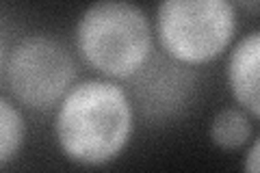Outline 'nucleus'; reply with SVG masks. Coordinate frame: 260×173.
<instances>
[{
  "label": "nucleus",
  "mask_w": 260,
  "mask_h": 173,
  "mask_svg": "<svg viewBox=\"0 0 260 173\" xmlns=\"http://www.w3.org/2000/svg\"><path fill=\"white\" fill-rule=\"evenodd\" d=\"M133 128V111L111 82H85L65 95L56 117V136L68 158L102 164L121 152Z\"/></svg>",
  "instance_id": "1"
},
{
  "label": "nucleus",
  "mask_w": 260,
  "mask_h": 173,
  "mask_svg": "<svg viewBox=\"0 0 260 173\" xmlns=\"http://www.w3.org/2000/svg\"><path fill=\"white\" fill-rule=\"evenodd\" d=\"M83 56L109 76L130 78L150 56V26L141 9L128 0H100L78 22Z\"/></svg>",
  "instance_id": "2"
},
{
  "label": "nucleus",
  "mask_w": 260,
  "mask_h": 173,
  "mask_svg": "<svg viewBox=\"0 0 260 173\" xmlns=\"http://www.w3.org/2000/svg\"><path fill=\"white\" fill-rule=\"evenodd\" d=\"M234 32L230 0H162L158 37L172 59L206 63L223 52Z\"/></svg>",
  "instance_id": "3"
},
{
  "label": "nucleus",
  "mask_w": 260,
  "mask_h": 173,
  "mask_svg": "<svg viewBox=\"0 0 260 173\" xmlns=\"http://www.w3.org/2000/svg\"><path fill=\"white\" fill-rule=\"evenodd\" d=\"M7 78L20 102L30 109H48L74 78V63L54 39L30 37L13 50Z\"/></svg>",
  "instance_id": "4"
},
{
  "label": "nucleus",
  "mask_w": 260,
  "mask_h": 173,
  "mask_svg": "<svg viewBox=\"0 0 260 173\" xmlns=\"http://www.w3.org/2000/svg\"><path fill=\"white\" fill-rule=\"evenodd\" d=\"M133 91L148 121H165L180 113L193 93L195 76L180 61L145 59L133 76Z\"/></svg>",
  "instance_id": "5"
},
{
  "label": "nucleus",
  "mask_w": 260,
  "mask_h": 173,
  "mask_svg": "<svg viewBox=\"0 0 260 173\" xmlns=\"http://www.w3.org/2000/svg\"><path fill=\"white\" fill-rule=\"evenodd\" d=\"M258 52L260 41L256 32H251L232 52L228 74L234 97L251 113V117H258Z\"/></svg>",
  "instance_id": "6"
},
{
  "label": "nucleus",
  "mask_w": 260,
  "mask_h": 173,
  "mask_svg": "<svg viewBox=\"0 0 260 173\" xmlns=\"http://www.w3.org/2000/svg\"><path fill=\"white\" fill-rule=\"evenodd\" d=\"M249 132H251V126L247 117L237 109H225L221 113H217V117L213 119V126H210V139L221 150H237V147L245 145Z\"/></svg>",
  "instance_id": "7"
},
{
  "label": "nucleus",
  "mask_w": 260,
  "mask_h": 173,
  "mask_svg": "<svg viewBox=\"0 0 260 173\" xmlns=\"http://www.w3.org/2000/svg\"><path fill=\"white\" fill-rule=\"evenodd\" d=\"M24 136V121L11 104L0 100V164L18 152Z\"/></svg>",
  "instance_id": "8"
},
{
  "label": "nucleus",
  "mask_w": 260,
  "mask_h": 173,
  "mask_svg": "<svg viewBox=\"0 0 260 173\" xmlns=\"http://www.w3.org/2000/svg\"><path fill=\"white\" fill-rule=\"evenodd\" d=\"M256 160H258V143L251 145V152H249V156H247V164H245V169H247V171H251V173H256V171H258Z\"/></svg>",
  "instance_id": "9"
},
{
  "label": "nucleus",
  "mask_w": 260,
  "mask_h": 173,
  "mask_svg": "<svg viewBox=\"0 0 260 173\" xmlns=\"http://www.w3.org/2000/svg\"><path fill=\"white\" fill-rule=\"evenodd\" d=\"M239 3L245 7V9H249L251 13H256V11H258V0H239Z\"/></svg>",
  "instance_id": "10"
}]
</instances>
